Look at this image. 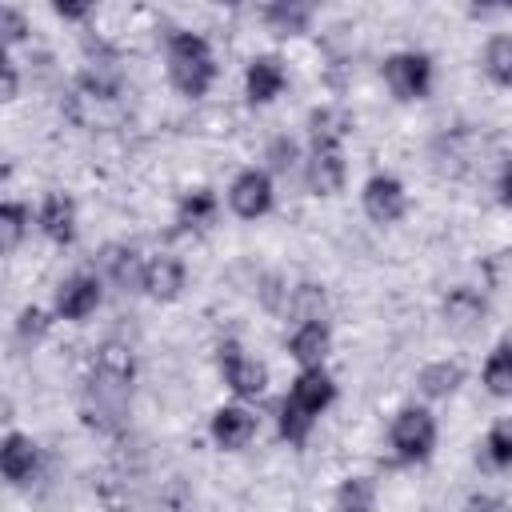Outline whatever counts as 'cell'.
Masks as SVG:
<instances>
[{
  "mask_svg": "<svg viewBox=\"0 0 512 512\" xmlns=\"http://www.w3.org/2000/svg\"><path fill=\"white\" fill-rule=\"evenodd\" d=\"M328 400H332V380H328L320 368H304V372L296 376L288 400L280 404V432H284L292 444H300V440L308 436L316 412H320Z\"/></svg>",
  "mask_w": 512,
  "mask_h": 512,
  "instance_id": "6da1fadb",
  "label": "cell"
},
{
  "mask_svg": "<svg viewBox=\"0 0 512 512\" xmlns=\"http://www.w3.org/2000/svg\"><path fill=\"white\" fill-rule=\"evenodd\" d=\"M168 72H172V84L184 92V96H204L212 76H216V64H212V52L200 36L192 32H180L168 48Z\"/></svg>",
  "mask_w": 512,
  "mask_h": 512,
  "instance_id": "7a4b0ae2",
  "label": "cell"
},
{
  "mask_svg": "<svg viewBox=\"0 0 512 512\" xmlns=\"http://www.w3.org/2000/svg\"><path fill=\"white\" fill-rule=\"evenodd\" d=\"M432 440H436V424L424 408H404L392 424V444L404 460H424L432 452Z\"/></svg>",
  "mask_w": 512,
  "mask_h": 512,
  "instance_id": "3957f363",
  "label": "cell"
},
{
  "mask_svg": "<svg viewBox=\"0 0 512 512\" xmlns=\"http://www.w3.org/2000/svg\"><path fill=\"white\" fill-rule=\"evenodd\" d=\"M384 80H388V88H392L400 100H416V96L428 92L432 64H428L424 56H416V52H400V56H392V60L384 64Z\"/></svg>",
  "mask_w": 512,
  "mask_h": 512,
  "instance_id": "277c9868",
  "label": "cell"
},
{
  "mask_svg": "<svg viewBox=\"0 0 512 512\" xmlns=\"http://www.w3.org/2000/svg\"><path fill=\"white\" fill-rule=\"evenodd\" d=\"M228 204H232V212L244 216V220L264 216L268 204H272V184H268V176L256 172V168H252V172H240L236 184H232V192H228Z\"/></svg>",
  "mask_w": 512,
  "mask_h": 512,
  "instance_id": "5b68a950",
  "label": "cell"
},
{
  "mask_svg": "<svg viewBox=\"0 0 512 512\" xmlns=\"http://www.w3.org/2000/svg\"><path fill=\"white\" fill-rule=\"evenodd\" d=\"M364 212H368L376 224L400 220V212H404V188H400V180H392V176H372V180L364 184Z\"/></svg>",
  "mask_w": 512,
  "mask_h": 512,
  "instance_id": "8992f818",
  "label": "cell"
},
{
  "mask_svg": "<svg viewBox=\"0 0 512 512\" xmlns=\"http://www.w3.org/2000/svg\"><path fill=\"white\" fill-rule=\"evenodd\" d=\"M220 368H224V380H228L232 392H240V396L264 392V364L248 360L236 344H224V348H220Z\"/></svg>",
  "mask_w": 512,
  "mask_h": 512,
  "instance_id": "52a82bcc",
  "label": "cell"
},
{
  "mask_svg": "<svg viewBox=\"0 0 512 512\" xmlns=\"http://www.w3.org/2000/svg\"><path fill=\"white\" fill-rule=\"evenodd\" d=\"M96 304H100V280L96 276H72L60 284L56 308L64 320H84L88 312H96Z\"/></svg>",
  "mask_w": 512,
  "mask_h": 512,
  "instance_id": "ba28073f",
  "label": "cell"
},
{
  "mask_svg": "<svg viewBox=\"0 0 512 512\" xmlns=\"http://www.w3.org/2000/svg\"><path fill=\"white\" fill-rule=\"evenodd\" d=\"M252 432H256V420H252V412H244V408H220V412L212 416V436H216V444H224V448H244V444L252 440Z\"/></svg>",
  "mask_w": 512,
  "mask_h": 512,
  "instance_id": "9c48e42d",
  "label": "cell"
},
{
  "mask_svg": "<svg viewBox=\"0 0 512 512\" xmlns=\"http://www.w3.org/2000/svg\"><path fill=\"white\" fill-rule=\"evenodd\" d=\"M0 468H4V476L12 484H24L32 476V468H36V444L28 436H20V432H8V440L0 448Z\"/></svg>",
  "mask_w": 512,
  "mask_h": 512,
  "instance_id": "30bf717a",
  "label": "cell"
},
{
  "mask_svg": "<svg viewBox=\"0 0 512 512\" xmlns=\"http://www.w3.org/2000/svg\"><path fill=\"white\" fill-rule=\"evenodd\" d=\"M280 88H284V68H280V60L260 56V60L248 64V100H252V104H268L272 96H280Z\"/></svg>",
  "mask_w": 512,
  "mask_h": 512,
  "instance_id": "8fae6325",
  "label": "cell"
},
{
  "mask_svg": "<svg viewBox=\"0 0 512 512\" xmlns=\"http://www.w3.org/2000/svg\"><path fill=\"white\" fill-rule=\"evenodd\" d=\"M40 228L56 240V244H68L72 236H76V208H72V200L68 196H48L44 200V208H40Z\"/></svg>",
  "mask_w": 512,
  "mask_h": 512,
  "instance_id": "7c38bea8",
  "label": "cell"
},
{
  "mask_svg": "<svg viewBox=\"0 0 512 512\" xmlns=\"http://www.w3.org/2000/svg\"><path fill=\"white\" fill-rule=\"evenodd\" d=\"M156 300H172L180 288H184V268H180V260H172V256H156L148 268H144V280H140Z\"/></svg>",
  "mask_w": 512,
  "mask_h": 512,
  "instance_id": "4fadbf2b",
  "label": "cell"
},
{
  "mask_svg": "<svg viewBox=\"0 0 512 512\" xmlns=\"http://www.w3.org/2000/svg\"><path fill=\"white\" fill-rule=\"evenodd\" d=\"M288 348H292V356H296L304 368H320V360H324V352H328V328H324L320 320H308V324H300V328L292 332Z\"/></svg>",
  "mask_w": 512,
  "mask_h": 512,
  "instance_id": "5bb4252c",
  "label": "cell"
},
{
  "mask_svg": "<svg viewBox=\"0 0 512 512\" xmlns=\"http://www.w3.org/2000/svg\"><path fill=\"white\" fill-rule=\"evenodd\" d=\"M340 184H344V160H340V152L336 148H316V156L308 164V188L320 192V196H328Z\"/></svg>",
  "mask_w": 512,
  "mask_h": 512,
  "instance_id": "9a60e30c",
  "label": "cell"
},
{
  "mask_svg": "<svg viewBox=\"0 0 512 512\" xmlns=\"http://www.w3.org/2000/svg\"><path fill=\"white\" fill-rule=\"evenodd\" d=\"M372 500H376V488H372V480H364V476L344 480L340 492H336V508H340V512H372Z\"/></svg>",
  "mask_w": 512,
  "mask_h": 512,
  "instance_id": "2e32d148",
  "label": "cell"
},
{
  "mask_svg": "<svg viewBox=\"0 0 512 512\" xmlns=\"http://www.w3.org/2000/svg\"><path fill=\"white\" fill-rule=\"evenodd\" d=\"M484 72L496 84H512V36H496L484 48Z\"/></svg>",
  "mask_w": 512,
  "mask_h": 512,
  "instance_id": "e0dca14e",
  "label": "cell"
},
{
  "mask_svg": "<svg viewBox=\"0 0 512 512\" xmlns=\"http://www.w3.org/2000/svg\"><path fill=\"white\" fill-rule=\"evenodd\" d=\"M484 384L496 392V396H512V344L496 348L488 368H484Z\"/></svg>",
  "mask_w": 512,
  "mask_h": 512,
  "instance_id": "ac0fdd59",
  "label": "cell"
},
{
  "mask_svg": "<svg viewBox=\"0 0 512 512\" xmlns=\"http://www.w3.org/2000/svg\"><path fill=\"white\" fill-rule=\"evenodd\" d=\"M348 128V116L336 112V108H324L312 116V136H316V148H332L340 140V132Z\"/></svg>",
  "mask_w": 512,
  "mask_h": 512,
  "instance_id": "d6986e66",
  "label": "cell"
},
{
  "mask_svg": "<svg viewBox=\"0 0 512 512\" xmlns=\"http://www.w3.org/2000/svg\"><path fill=\"white\" fill-rule=\"evenodd\" d=\"M456 384H460V368L448 364V360H444V364H432V368L420 372V388H424L428 396H448Z\"/></svg>",
  "mask_w": 512,
  "mask_h": 512,
  "instance_id": "ffe728a7",
  "label": "cell"
},
{
  "mask_svg": "<svg viewBox=\"0 0 512 512\" xmlns=\"http://www.w3.org/2000/svg\"><path fill=\"white\" fill-rule=\"evenodd\" d=\"M212 212H216V200H212V192H192V196H184V204H180V224L184 228H196V224H208L212 220Z\"/></svg>",
  "mask_w": 512,
  "mask_h": 512,
  "instance_id": "44dd1931",
  "label": "cell"
},
{
  "mask_svg": "<svg viewBox=\"0 0 512 512\" xmlns=\"http://www.w3.org/2000/svg\"><path fill=\"white\" fill-rule=\"evenodd\" d=\"M96 368L108 372V376H116V380H132V356H128L124 344H104L96 352Z\"/></svg>",
  "mask_w": 512,
  "mask_h": 512,
  "instance_id": "7402d4cb",
  "label": "cell"
},
{
  "mask_svg": "<svg viewBox=\"0 0 512 512\" xmlns=\"http://www.w3.org/2000/svg\"><path fill=\"white\" fill-rule=\"evenodd\" d=\"M264 16H268V24L280 28V32H304V24H308L312 12H308L304 4H272Z\"/></svg>",
  "mask_w": 512,
  "mask_h": 512,
  "instance_id": "603a6c76",
  "label": "cell"
},
{
  "mask_svg": "<svg viewBox=\"0 0 512 512\" xmlns=\"http://www.w3.org/2000/svg\"><path fill=\"white\" fill-rule=\"evenodd\" d=\"M104 264L112 268V276H116V284H132V280H144V268L136 264V252H124V248H108V256H104Z\"/></svg>",
  "mask_w": 512,
  "mask_h": 512,
  "instance_id": "cb8c5ba5",
  "label": "cell"
},
{
  "mask_svg": "<svg viewBox=\"0 0 512 512\" xmlns=\"http://www.w3.org/2000/svg\"><path fill=\"white\" fill-rule=\"evenodd\" d=\"M24 208L20 204H4L0 208V240H4V248H16V240H20V232H24Z\"/></svg>",
  "mask_w": 512,
  "mask_h": 512,
  "instance_id": "d4e9b609",
  "label": "cell"
},
{
  "mask_svg": "<svg viewBox=\"0 0 512 512\" xmlns=\"http://www.w3.org/2000/svg\"><path fill=\"white\" fill-rule=\"evenodd\" d=\"M488 456L492 464H512V424H496L488 432Z\"/></svg>",
  "mask_w": 512,
  "mask_h": 512,
  "instance_id": "484cf974",
  "label": "cell"
},
{
  "mask_svg": "<svg viewBox=\"0 0 512 512\" xmlns=\"http://www.w3.org/2000/svg\"><path fill=\"white\" fill-rule=\"evenodd\" d=\"M0 24H4V40H8V44H16V40L24 36V16H20L16 8H4V12H0Z\"/></svg>",
  "mask_w": 512,
  "mask_h": 512,
  "instance_id": "4316f807",
  "label": "cell"
},
{
  "mask_svg": "<svg viewBox=\"0 0 512 512\" xmlns=\"http://www.w3.org/2000/svg\"><path fill=\"white\" fill-rule=\"evenodd\" d=\"M268 156H272V164H276V168H288V164H292V156H296V144H292V140H276Z\"/></svg>",
  "mask_w": 512,
  "mask_h": 512,
  "instance_id": "83f0119b",
  "label": "cell"
},
{
  "mask_svg": "<svg viewBox=\"0 0 512 512\" xmlns=\"http://www.w3.org/2000/svg\"><path fill=\"white\" fill-rule=\"evenodd\" d=\"M40 332H44V316H40L36 308H28V312L20 316V336L28 340V336H40Z\"/></svg>",
  "mask_w": 512,
  "mask_h": 512,
  "instance_id": "f1b7e54d",
  "label": "cell"
},
{
  "mask_svg": "<svg viewBox=\"0 0 512 512\" xmlns=\"http://www.w3.org/2000/svg\"><path fill=\"white\" fill-rule=\"evenodd\" d=\"M56 16H68V20H80V16H88V8H84V4H56Z\"/></svg>",
  "mask_w": 512,
  "mask_h": 512,
  "instance_id": "f546056e",
  "label": "cell"
},
{
  "mask_svg": "<svg viewBox=\"0 0 512 512\" xmlns=\"http://www.w3.org/2000/svg\"><path fill=\"white\" fill-rule=\"evenodd\" d=\"M12 96H16V68L4 64V100H12Z\"/></svg>",
  "mask_w": 512,
  "mask_h": 512,
  "instance_id": "4dcf8cb0",
  "label": "cell"
},
{
  "mask_svg": "<svg viewBox=\"0 0 512 512\" xmlns=\"http://www.w3.org/2000/svg\"><path fill=\"white\" fill-rule=\"evenodd\" d=\"M500 192H504V200L512 204V164L504 168V180H500Z\"/></svg>",
  "mask_w": 512,
  "mask_h": 512,
  "instance_id": "1f68e13d",
  "label": "cell"
}]
</instances>
